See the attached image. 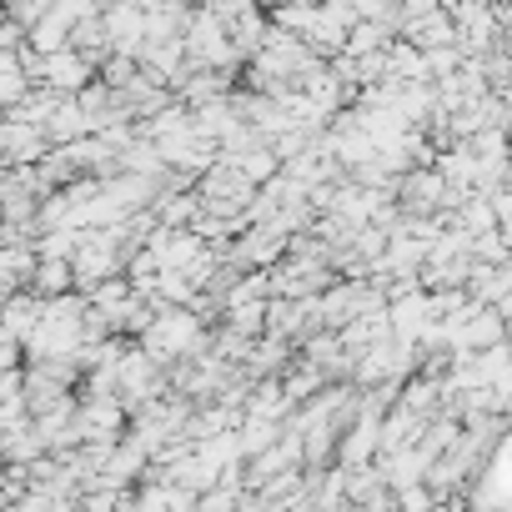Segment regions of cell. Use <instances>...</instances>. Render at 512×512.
Masks as SVG:
<instances>
[{
	"label": "cell",
	"instance_id": "cell-1",
	"mask_svg": "<svg viewBox=\"0 0 512 512\" xmlns=\"http://www.w3.org/2000/svg\"><path fill=\"white\" fill-rule=\"evenodd\" d=\"M41 76H46L51 86H61V91H76V86H86L91 61H86L81 51H61V56H46V61H41Z\"/></svg>",
	"mask_w": 512,
	"mask_h": 512
}]
</instances>
